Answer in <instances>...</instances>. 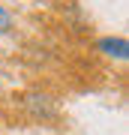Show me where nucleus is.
<instances>
[{"label": "nucleus", "instance_id": "nucleus-1", "mask_svg": "<svg viewBox=\"0 0 129 135\" xmlns=\"http://www.w3.org/2000/svg\"><path fill=\"white\" fill-rule=\"evenodd\" d=\"M96 48H99L102 54H108V57H117V60H126V51H129V45H126V39H99L96 42Z\"/></svg>", "mask_w": 129, "mask_h": 135}, {"label": "nucleus", "instance_id": "nucleus-2", "mask_svg": "<svg viewBox=\"0 0 129 135\" xmlns=\"http://www.w3.org/2000/svg\"><path fill=\"white\" fill-rule=\"evenodd\" d=\"M27 105L33 108V114H36V117H45V120H48V117H54V114H57L48 96H30V99H27Z\"/></svg>", "mask_w": 129, "mask_h": 135}, {"label": "nucleus", "instance_id": "nucleus-3", "mask_svg": "<svg viewBox=\"0 0 129 135\" xmlns=\"http://www.w3.org/2000/svg\"><path fill=\"white\" fill-rule=\"evenodd\" d=\"M9 27H12V15L0 6V33H9Z\"/></svg>", "mask_w": 129, "mask_h": 135}]
</instances>
